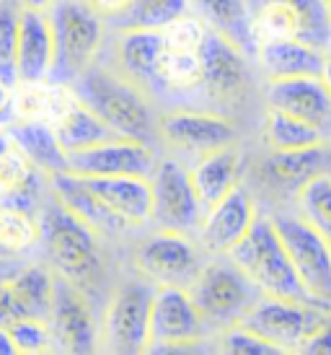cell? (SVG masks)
<instances>
[{
    "label": "cell",
    "instance_id": "cell-45",
    "mask_svg": "<svg viewBox=\"0 0 331 355\" xmlns=\"http://www.w3.org/2000/svg\"><path fill=\"white\" fill-rule=\"evenodd\" d=\"M0 355H16V345L10 340L8 327H0Z\"/></svg>",
    "mask_w": 331,
    "mask_h": 355
},
{
    "label": "cell",
    "instance_id": "cell-31",
    "mask_svg": "<svg viewBox=\"0 0 331 355\" xmlns=\"http://www.w3.org/2000/svg\"><path fill=\"white\" fill-rule=\"evenodd\" d=\"M55 132H57L60 143H62V148L68 150V153L93 148V146H101L107 140L122 138L117 130L109 128L107 122L98 117L93 109H88L80 99L55 125Z\"/></svg>",
    "mask_w": 331,
    "mask_h": 355
},
{
    "label": "cell",
    "instance_id": "cell-3",
    "mask_svg": "<svg viewBox=\"0 0 331 355\" xmlns=\"http://www.w3.org/2000/svg\"><path fill=\"white\" fill-rule=\"evenodd\" d=\"M55 34V68L49 80L73 83L104 42V16L86 0H57L47 10Z\"/></svg>",
    "mask_w": 331,
    "mask_h": 355
},
{
    "label": "cell",
    "instance_id": "cell-35",
    "mask_svg": "<svg viewBox=\"0 0 331 355\" xmlns=\"http://www.w3.org/2000/svg\"><path fill=\"white\" fill-rule=\"evenodd\" d=\"M298 205L301 216L331 241V174H321L298 189Z\"/></svg>",
    "mask_w": 331,
    "mask_h": 355
},
{
    "label": "cell",
    "instance_id": "cell-42",
    "mask_svg": "<svg viewBox=\"0 0 331 355\" xmlns=\"http://www.w3.org/2000/svg\"><path fill=\"white\" fill-rule=\"evenodd\" d=\"M16 319H19V311H16V304H13L8 283H6V286H0V327H10Z\"/></svg>",
    "mask_w": 331,
    "mask_h": 355
},
{
    "label": "cell",
    "instance_id": "cell-6",
    "mask_svg": "<svg viewBox=\"0 0 331 355\" xmlns=\"http://www.w3.org/2000/svg\"><path fill=\"white\" fill-rule=\"evenodd\" d=\"M329 316L331 311L321 306L290 301V298L262 296L238 319V324L253 329L256 335L269 340L283 353H290V350H301Z\"/></svg>",
    "mask_w": 331,
    "mask_h": 355
},
{
    "label": "cell",
    "instance_id": "cell-44",
    "mask_svg": "<svg viewBox=\"0 0 331 355\" xmlns=\"http://www.w3.org/2000/svg\"><path fill=\"white\" fill-rule=\"evenodd\" d=\"M19 8H31V10H49L57 0H13Z\"/></svg>",
    "mask_w": 331,
    "mask_h": 355
},
{
    "label": "cell",
    "instance_id": "cell-9",
    "mask_svg": "<svg viewBox=\"0 0 331 355\" xmlns=\"http://www.w3.org/2000/svg\"><path fill=\"white\" fill-rule=\"evenodd\" d=\"M153 184V213L150 220H156L161 231H176L186 234L199 223L202 218V202L197 198L192 177L176 158H161L150 174Z\"/></svg>",
    "mask_w": 331,
    "mask_h": 355
},
{
    "label": "cell",
    "instance_id": "cell-38",
    "mask_svg": "<svg viewBox=\"0 0 331 355\" xmlns=\"http://www.w3.org/2000/svg\"><path fill=\"white\" fill-rule=\"evenodd\" d=\"M8 332L16 345V353H47L55 347L49 322H42V319L21 316L8 327Z\"/></svg>",
    "mask_w": 331,
    "mask_h": 355
},
{
    "label": "cell",
    "instance_id": "cell-4",
    "mask_svg": "<svg viewBox=\"0 0 331 355\" xmlns=\"http://www.w3.org/2000/svg\"><path fill=\"white\" fill-rule=\"evenodd\" d=\"M39 239L44 244L49 262L57 267L60 275L68 280H86L98 270L96 231L80 220L73 210L52 198L39 216Z\"/></svg>",
    "mask_w": 331,
    "mask_h": 355
},
{
    "label": "cell",
    "instance_id": "cell-27",
    "mask_svg": "<svg viewBox=\"0 0 331 355\" xmlns=\"http://www.w3.org/2000/svg\"><path fill=\"white\" fill-rule=\"evenodd\" d=\"M78 101L73 86L60 83V80H37V83H19L13 89V107L16 117L34 119V122H47L57 125L65 117L73 104Z\"/></svg>",
    "mask_w": 331,
    "mask_h": 355
},
{
    "label": "cell",
    "instance_id": "cell-19",
    "mask_svg": "<svg viewBox=\"0 0 331 355\" xmlns=\"http://www.w3.org/2000/svg\"><path fill=\"white\" fill-rule=\"evenodd\" d=\"M19 83L49 80L55 68V34L47 10L21 8L19 50H16Z\"/></svg>",
    "mask_w": 331,
    "mask_h": 355
},
{
    "label": "cell",
    "instance_id": "cell-13",
    "mask_svg": "<svg viewBox=\"0 0 331 355\" xmlns=\"http://www.w3.org/2000/svg\"><path fill=\"white\" fill-rule=\"evenodd\" d=\"M70 174L78 177H150L156 168V153L150 143L132 138H114L101 146L68 153Z\"/></svg>",
    "mask_w": 331,
    "mask_h": 355
},
{
    "label": "cell",
    "instance_id": "cell-25",
    "mask_svg": "<svg viewBox=\"0 0 331 355\" xmlns=\"http://www.w3.org/2000/svg\"><path fill=\"white\" fill-rule=\"evenodd\" d=\"M163 52V31L153 29H127L119 31L117 62L122 76L137 86H161L158 62Z\"/></svg>",
    "mask_w": 331,
    "mask_h": 355
},
{
    "label": "cell",
    "instance_id": "cell-7",
    "mask_svg": "<svg viewBox=\"0 0 331 355\" xmlns=\"http://www.w3.org/2000/svg\"><path fill=\"white\" fill-rule=\"evenodd\" d=\"M253 24L264 40H301L319 50L331 42V21L326 0H262L253 8Z\"/></svg>",
    "mask_w": 331,
    "mask_h": 355
},
{
    "label": "cell",
    "instance_id": "cell-11",
    "mask_svg": "<svg viewBox=\"0 0 331 355\" xmlns=\"http://www.w3.org/2000/svg\"><path fill=\"white\" fill-rule=\"evenodd\" d=\"M150 301L153 288L125 283L104 314V343L114 353H145L150 345Z\"/></svg>",
    "mask_w": 331,
    "mask_h": 355
},
{
    "label": "cell",
    "instance_id": "cell-43",
    "mask_svg": "<svg viewBox=\"0 0 331 355\" xmlns=\"http://www.w3.org/2000/svg\"><path fill=\"white\" fill-rule=\"evenodd\" d=\"M88 6L93 10H98L104 19H111V16H117L119 10H125L129 6V0H86Z\"/></svg>",
    "mask_w": 331,
    "mask_h": 355
},
{
    "label": "cell",
    "instance_id": "cell-26",
    "mask_svg": "<svg viewBox=\"0 0 331 355\" xmlns=\"http://www.w3.org/2000/svg\"><path fill=\"white\" fill-rule=\"evenodd\" d=\"M8 132L13 143L24 150V156L29 158L39 171H44L49 177L70 171L68 150L62 148V143H60L52 125L16 117L8 125Z\"/></svg>",
    "mask_w": 331,
    "mask_h": 355
},
{
    "label": "cell",
    "instance_id": "cell-28",
    "mask_svg": "<svg viewBox=\"0 0 331 355\" xmlns=\"http://www.w3.org/2000/svg\"><path fill=\"white\" fill-rule=\"evenodd\" d=\"M241 166H244V156L235 146H225L220 150L199 156L195 168L189 171V177H192L197 198L205 210L215 205L220 198H225L238 184Z\"/></svg>",
    "mask_w": 331,
    "mask_h": 355
},
{
    "label": "cell",
    "instance_id": "cell-12",
    "mask_svg": "<svg viewBox=\"0 0 331 355\" xmlns=\"http://www.w3.org/2000/svg\"><path fill=\"white\" fill-rule=\"evenodd\" d=\"M207 26L199 19L184 16L163 29V52L158 62V78L166 89L202 86V40Z\"/></svg>",
    "mask_w": 331,
    "mask_h": 355
},
{
    "label": "cell",
    "instance_id": "cell-5",
    "mask_svg": "<svg viewBox=\"0 0 331 355\" xmlns=\"http://www.w3.org/2000/svg\"><path fill=\"white\" fill-rule=\"evenodd\" d=\"M202 319L215 324H235L264 296L259 286L231 257L199 267L186 288Z\"/></svg>",
    "mask_w": 331,
    "mask_h": 355
},
{
    "label": "cell",
    "instance_id": "cell-8",
    "mask_svg": "<svg viewBox=\"0 0 331 355\" xmlns=\"http://www.w3.org/2000/svg\"><path fill=\"white\" fill-rule=\"evenodd\" d=\"M272 223L303 286L308 288L311 296L331 306V241L303 216H280L272 218Z\"/></svg>",
    "mask_w": 331,
    "mask_h": 355
},
{
    "label": "cell",
    "instance_id": "cell-14",
    "mask_svg": "<svg viewBox=\"0 0 331 355\" xmlns=\"http://www.w3.org/2000/svg\"><path fill=\"white\" fill-rule=\"evenodd\" d=\"M158 135L171 148H181L197 156L233 146L238 138L233 122L207 112H168L158 119Z\"/></svg>",
    "mask_w": 331,
    "mask_h": 355
},
{
    "label": "cell",
    "instance_id": "cell-36",
    "mask_svg": "<svg viewBox=\"0 0 331 355\" xmlns=\"http://www.w3.org/2000/svg\"><path fill=\"white\" fill-rule=\"evenodd\" d=\"M19 16L21 8L13 0L0 3V80L10 89L19 86L16 50H19Z\"/></svg>",
    "mask_w": 331,
    "mask_h": 355
},
{
    "label": "cell",
    "instance_id": "cell-41",
    "mask_svg": "<svg viewBox=\"0 0 331 355\" xmlns=\"http://www.w3.org/2000/svg\"><path fill=\"white\" fill-rule=\"evenodd\" d=\"M16 119V107H13V89L0 80V128H8Z\"/></svg>",
    "mask_w": 331,
    "mask_h": 355
},
{
    "label": "cell",
    "instance_id": "cell-20",
    "mask_svg": "<svg viewBox=\"0 0 331 355\" xmlns=\"http://www.w3.org/2000/svg\"><path fill=\"white\" fill-rule=\"evenodd\" d=\"M86 187L96 195L109 210H114L122 220L145 223L153 213V184L150 177H80Z\"/></svg>",
    "mask_w": 331,
    "mask_h": 355
},
{
    "label": "cell",
    "instance_id": "cell-34",
    "mask_svg": "<svg viewBox=\"0 0 331 355\" xmlns=\"http://www.w3.org/2000/svg\"><path fill=\"white\" fill-rule=\"evenodd\" d=\"M39 174V168L13 143L8 128H0V198L37 182Z\"/></svg>",
    "mask_w": 331,
    "mask_h": 355
},
{
    "label": "cell",
    "instance_id": "cell-17",
    "mask_svg": "<svg viewBox=\"0 0 331 355\" xmlns=\"http://www.w3.org/2000/svg\"><path fill=\"white\" fill-rule=\"evenodd\" d=\"M253 220H256V213H253L251 198L241 184H235L225 198L207 207L202 218V241L215 254H228L249 234Z\"/></svg>",
    "mask_w": 331,
    "mask_h": 355
},
{
    "label": "cell",
    "instance_id": "cell-2",
    "mask_svg": "<svg viewBox=\"0 0 331 355\" xmlns=\"http://www.w3.org/2000/svg\"><path fill=\"white\" fill-rule=\"evenodd\" d=\"M70 86L75 91V96L88 109H93L109 128L117 130L122 138L150 143L156 132V122L147 101L137 91V83L111 76L107 70L88 68Z\"/></svg>",
    "mask_w": 331,
    "mask_h": 355
},
{
    "label": "cell",
    "instance_id": "cell-47",
    "mask_svg": "<svg viewBox=\"0 0 331 355\" xmlns=\"http://www.w3.org/2000/svg\"><path fill=\"white\" fill-rule=\"evenodd\" d=\"M326 6H329V21H331V3H326Z\"/></svg>",
    "mask_w": 331,
    "mask_h": 355
},
{
    "label": "cell",
    "instance_id": "cell-30",
    "mask_svg": "<svg viewBox=\"0 0 331 355\" xmlns=\"http://www.w3.org/2000/svg\"><path fill=\"white\" fill-rule=\"evenodd\" d=\"M55 286L57 280L49 275L44 267H26L8 283L10 298L16 304V311L29 319H42L49 322L52 316V304H55Z\"/></svg>",
    "mask_w": 331,
    "mask_h": 355
},
{
    "label": "cell",
    "instance_id": "cell-22",
    "mask_svg": "<svg viewBox=\"0 0 331 355\" xmlns=\"http://www.w3.org/2000/svg\"><path fill=\"white\" fill-rule=\"evenodd\" d=\"M192 8L207 29L233 42L244 55L259 52V34L249 0H192Z\"/></svg>",
    "mask_w": 331,
    "mask_h": 355
},
{
    "label": "cell",
    "instance_id": "cell-49",
    "mask_svg": "<svg viewBox=\"0 0 331 355\" xmlns=\"http://www.w3.org/2000/svg\"><path fill=\"white\" fill-rule=\"evenodd\" d=\"M326 52H329V55H331V42H329V47H326Z\"/></svg>",
    "mask_w": 331,
    "mask_h": 355
},
{
    "label": "cell",
    "instance_id": "cell-46",
    "mask_svg": "<svg viewBox=\"0 0 331 355\" xmlns=\"http://www.w3.org/2000/svg\"><path fill=\"white\" fill-rule=\"evenodd\" d=\"M321 80H323V83H326V89L331 91V55H329V52H326V65H323Z\"/></svg>",
    "mask_w": 331,
    "mask_h": 355
},
{
    "label": "cell",
    "instance_id": "cell-24",
    "mask_svg": "<svg viewBox=\"0 0 331 355\" xmlns=\"http://www.w3.org/2000/svg\"><path fill=\"white\" fill-rule=\"evenodd\" d=\"M331 168V150L326 143L311 146V148L298 150H274L272 156L264 161V177L272 182L274 187L290 189L298 195V189L305 187L311 179L329 174Z\"/></svg>",
    "mask_w": 331,
    "mask_h": 355
},
{
    "label": "cell",
    "instance_id": "cell-29",
    "mask_svg": "<svg viewBox=\"0 0 331 355\" xmlns=\"http://www.w3.org/2000/svg\"><path fill=\"white\" fill-rule=\"evenodd\" d=\"M52 189H55V198L68 207V210H73L80 220H86L96 234H117V231L129 226L127 220H122L114 210H109V207L86 187V182H83L78 174H70V171L55 174V177H52Z\"/></svg>",
    "mask_w": 331,
    "mask_h": 355
},
{
    "label": "cell",
    "instance_id": "cell-39",
    "mask_svg": "<svg viewBox=\"0 0 331 355\" xmlns=\"http://www.w3.org/2000/svg\"><path fill=\"white\" fill-rule=\"evenodd\" d=\"M223 350L233 355H280L283 350L272 345L269 340H264L262 335H256L253 329L244 324H231L228 332L223 335Z\"/></svg>",
    "mask_w": 331,
    "mask_h": 355
},
{
    "label": "cell",
    "instance_id": "cell-1",
    "mask_svg": "<svg viewBox=\"0 0 331 355\" xmlns=\"http://www.w3.org/2000/svg\"><path fill=\"white\" fill-rule=\"evenodd\" d=\"M228 257L259 286L264 296L303 301V304L321 306V309L331 311L329 304L311 296L308 288L303 286L298 270L292 265L290 254H287L272 220L256 218L253 226L249 228V234L228 252Z\"/></svg>",
    "mask_w": 331,
    "mask_h": 355
},
{
    "label": "cell",
    "instance_id": "cell-18",
    "mask_svg": "<svg viewBox=\"0 0 331 355\" xmlns=\"http://www.w3.org/2000/svg\"><path fill=\"white\" fill-rule=\"evenodd\" d=\"M135 265L150 280L158 283H179L197 272V252L181 234L161 231L145 239L135 254Z\"/></svg>",
    "mask_w": 331,
    "mask_h": 355
},
{
    "label": "cell",
    "instance_id": "cell-48",
    "mask_svg": "<svg viewBox=\"0 0 331 355\" xmlns=\"http://www.w3.org/2000/svg\"><path fill=\"white\" fill-rule=\"evenodd\" d=\"M0 254H8V252H6V249H3V247H0Z\"/></svg>",
    "mask_w": 331,
    "mask_h": 355
},
{
    "label": "cell",
    "instance_id": "cell-16",
    "mask_svg": "<svg viewBox=\"0 0 331 355\" xmlns=\"http://www.w3.org/2000/svg\"><path fill=\"white\" fill-rule=\"evenodd\" d=\"M267 104L290 112L331 138V91L321 78H283L269 80Z\"/></svg>",
    "mask_w": 331,
    "mask_h": 355
},
{
    "label": "cell",
    "instance_id": "cell-15",
    "mask_svg": "<svg viewBox=\"0 0 331 355\" xmlns=\"http://www.w3.org/2000/svg\"><path fill=\"white\" fill-rule=\"evenodd\" d=\"M52 340L60 350L68 353H91L96 347V322L88 304L80 293L70 286V280H57L55 286V304L49 316Z\"/></svg>",
    "mask_w": 331,
    "mask_h": 355
},
{
    "label": "cell",
    "instance_id": "cell-37",
    "mask_svg": "<svg viewBox=\"0 0 331 355\" xmlns=\"http://www.w3.org/2000/svg\"><path fill=\"white\" fill-rule=\"evenodd\" d=\"M39 239L37 216L21 213L13 207H0V247L8 254H21Z\"/></svg>",
    "mask_w": 331,
    "mask_h": 355
},
{
    "label": "cell",
    "instance_id": "cell-23",
    "mask_svg": "<svg viewBox=\"0 0 331 355\" xmlns=\"http://www.w3.org/2000/svg\"><path fill=\"white\" fill-rule=\"evenodd\" d=\"M202 86L215 96H233L246 80V55L233 42L207 29L202 40Z\"/></svg>",
    "mask_w": 331,
    "mask_h": 355
},
{
    "label": "cell",
    "instance_id": "cell-33",
    "mask_svg": "<svg viewBox=\"0 0 331 355\" xmlns=\"http://www.w3.org/2000/svg\"><path fill=\"white\" fill-rule=\"evenodd\" d=\"M264 138L269 143L272 150H298V148H311L319 143H326L319 130L303 122L290 112L269 107L267 112V125H264Z\"/></svg>",
    "mask_w": 331,
    "mask_h": 355
},
{
    "label": "cell",
    "instance_id": "cell-32",
    "mask_svg": "<svg viewBox=\"0 0 331 355\" xmlns=\"http://www.w3.org/2000/svg\"><path fill=\"white\" fill-rule=\"evenodd\" d=\"M192 0H129L125 10H119L117 16H111V24L117 31L127 29H153L163 31L174 21L189 16Z\"/></svg>",
    "mask_w": 331,
    "mask_h": 355
},
{
    "label": "cell",
    "instance_id": "cell-10",
    "mask_svg": "<svg viewBox=\"0 0 331 355\" xmlns=\"http://www.w3.org/2000/svg\"><path fill=\"white\" fill-rule=\"evenodd\" d=\"M202 335V314L189 291L179 283H158L150 301V345L147 350H184Z\"/></svg>",
    "mask_w": 331,
    "mask_h": 355
},
{
    "label": "cell",
    "instance_id": "cell-50",
    "mask_svg": "<svg viewBox=\"0 0 331 355\" xmlns=\"http://www.w3.org/2000/svg\"><path fill=\"white\" fill-rule=\"evenodd\" d=\"M326 3H331V0H326Z\"/></svg>",
    "mask_w": 331,
    "mask_h": 355
},
{
    "label": "cell",
    "instance_id": "cell-21",
    "mask_svg": "<svg viewBox=\"0 0 331 355\" xmlns=\"http://www.w3.org/2000/svg\"><path fill=\"white\" fill-rule=\"evenodd\" d=\"M256 58L269 80L321 78L326 65V50L301 40H264Z\"/></svg>",
    "mask_w": 331,
    "mask_h": 355
},
{
    "label": "cell",
    "instance_id": "cell-40",
    "mask_svg": "<svg viewBox=\"0 0 331 355\" xmlns=\"http://www.w3.org/2000/svg\"><path fill=\"white\" fill-rule=\"evenodd\" d=\"M301 353H311V355H331V316L323 322L313 337L301 347Z\"/></svg>",
    "mask_w": 331,
    "mask_h": 355
}]
</instances>
